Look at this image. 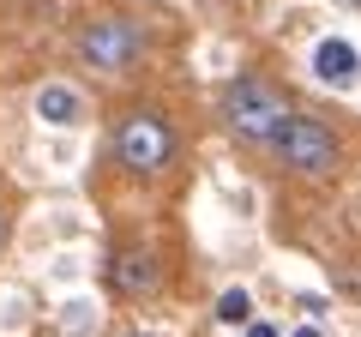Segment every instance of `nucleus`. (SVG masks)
I'll return each instance as SVG.
<instances>
[{"instance_id": "f257e3e1", "label": "nucleus", "mask_w": 361, "mask_h": 337, "mask_svg": "<svg viewBox=\"0 0 361 337\" xmlns=\"http://www.w3.org/2000/svg\"><path fill=\"white\" fill-rule=\"evenodd\" d=\"M265 151H271L277 168H289V175L307 181V187H331L337 175H343V163H349L343 133L325 115H307V109H289V115L277 121V133L265 139Z\"/></svg>"}, {"instance_id": "f03ea898", "label": "nucleus", "mask_w": 361, "mask_h": 337, "mask_svg": "<svg viewBox=\"0 0 361 337\" xmlns=\"http://www.w3.org/2000/svg\"><path fill=\"white\" fill-rule=\"evenodd\" d=\"M109 157H115V168L127 175V181H157V175H169V168L180 163V127L175 115H163V109H127V115L109 127Z\"/></svg>"}, {"instance_id": "7ed1b4c3", "label": "nucleus", "mask_w": 361, "mask_h": 337, "mask_svg": "<svg viewBox=\"0 0 361 337\" xmlns=\"http://www.w3.org/2000/svg\"><path fill=\"white\" fill-rule=\"evenodd\" d=\"M283 115H289V97L265 73H253V66H241L217 91V121L229 133V145H241V151H265V139L277 133Z\"/></svg>"}, {"instance_id": "20e7f679", "label": "nucleus", "mask_w": 361, "mask_h": 337, "mask_svg": "<svg viewBox=\"0 0 361 337\" xmlns=\"http://www.w3.org/2000/svg\"><path fill=\"white\" fill-rule=\"evenodd\" d=\"M151 54V37H145L139 18L127 13H97L73 30V61L97 78H127L139 73V61Z\"/></svg>"}, {"instance_id": "39448f33", "label": "nucleus", "mask_w": 361, "mask_h": 337, "mask_svg": "<svg viewBox=\"0 0 361 337\" xmlns=\"http://www.w3.org/2000/svg\"><path fill=\"white\" fill-rule=\"evenodd\" d=\"M103 277H109V295L115 301L139 307V301H151L157 289H163V253H157L151 241H139V235H127V241L109 247Z\"/></svg>"}, {"instance_id": "423d86ee", "label": "nucleus", "mask_w": 361, "mask_h": 337, "mask_svg": "<svg viewBox=\"0 0 361 337\" xmlns=\"http://www.w3.org/2000/svg\"><path fill=\"white\" fill-rule=\"evenodd\" d=\"M307 78L319 85V91L355 97V85H361V49H355V37H349V30H325V37H313Z\"/></svg>"}, {"instance_id": "0eeeda50", "label": "nucleus", "mask_w": 361, "mask_h": 337, "mask_svg": "<svg viewBox=\"0 0 361 337\" xmlns=\"http://www.w3.org/2000/svg\"><path fill=\"white\" fill-rule=\"evenodd\" d=\"M30 121L49 133H78L90 127V97L85 85H73V78H42L37 91H30Z\"/></svg>"}, {"instance_id": "6e6552de", "label": "nucleus", "mask_w": 361, "mask_h": 337, "mask_svg": "<svg viewBox=\"0 0 361 337\" xmlns=\"http://www.w3.org/2000/svg\"><path fill=\"white\" fill-rule=\"evenodd\" d=\"M211 319H217L223 331H241L247 319H259V313H253V289H247V283H229V289L217 295V307H211Z\"/></svg>"}, {"instance_id": "1a4fd4ad", "label": "nucleus", "mask_w": 361, "mask_h": 337, "mask_svg": "<svg viewBox=\"0 0 361 337\" xmlns=\"http://www.w3.org/2000/svg\"><path fill=\"white\" fill-rule=\"evenodd\" d=\"M235 337H283V325H277V319H247Z\"/></svg>"}, {"instance_id": "9d476101", "label": "nucleus", "mask_w": 361, "mask_h": 337, "mask_svg": "<svg viewBox=\"0 0 361 337\" xmlns=\"http://www.w3.org/2000/svg\"><path fill=\"white\" fill-rule=\"evenodd\" d=\"M283 337H331L319 319H301V325H283Z\"/></svg>"}, {"instance_id": "9b49d317", "label": "nucleus", "mask_w": 361, "mask_h": 337, "mask_svg": "<svg viewBox=\"0 0 361 337\" xmlns=\"http://www.w3.org/2000/svg\"><path fill=\"white\" fill-rule=\"evenodd\" d=\"M6 241H13V211L0 205V247H6Z\"/></svg>"}, {"instance_id": "f8f14e48", "label": "nucleus", "mask_w": 361, "mask_h": 337, "mask_svg": "<svg viewBox=\"0 0 361 337\" xmlns=\"http://www.w3.org/2000/svg\"><path fill=\"white\" fill-rule=\"evenodd\" d=\"M121 337H163V331H151V325H127Z\"/></svg>"}]
</instances>
